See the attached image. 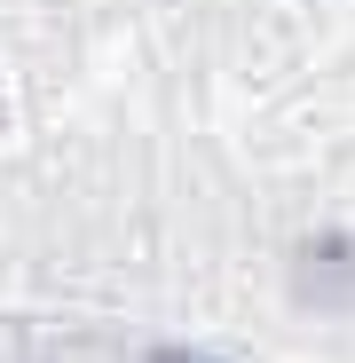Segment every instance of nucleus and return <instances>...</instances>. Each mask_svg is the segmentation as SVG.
Instances as JSON below:
<instances>
[]
</instances>
